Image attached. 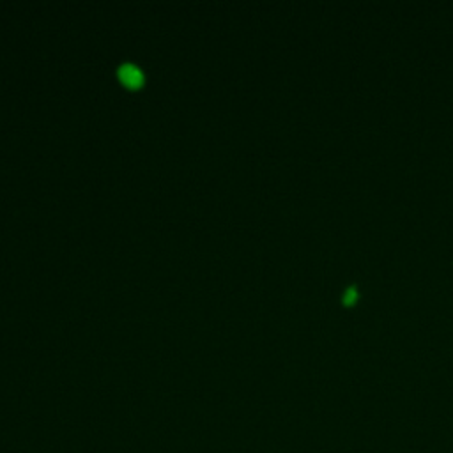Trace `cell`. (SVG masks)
<instances>
[{
  "instance_id": "6da1fadb",
  "label": "cell",
  "mask_w": 453,
  "mask_h": 453,
  "mask_svg": "<svg viewBox=\"0 0 453 453\" xmlns=\"http://www.w3.org/2000/svg\"><path fill=\"white\" fill-rule=\"evenodd\" d=\"M121 77H122V80H124L126 84H129V85H137V84H140V80H142L140 71H138L135 66H124V67H122Z\"/></svg>"
}]
</instances>
